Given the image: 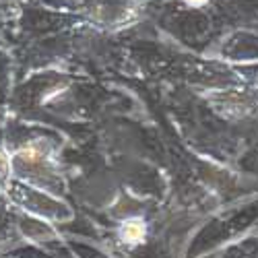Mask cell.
I'll return each instance as SVG.
<instances>
[{
    "label": "cell",
    "mask_w": 258,
    "mask_h": 258,
    "mask_svg": "<svg viewBox=\"0 0 258 258\" xmlns=\"http://www.w3.org/2000/svg\"><path fill=\"white\" fill-rule=\"evenodd\" d=\"M7 199L11 201V205L17 209V211H23V213H29L33 217H50V215H56L58 209L62 211L64 207L60 203H56L52 197H48L46 192H41L25 182L21 180H11L9 188H7Z\"/></svg>",
    "instance_id": "1"
},
{
    "label": "cell",
    "mask_w": 258,
    "mask_h": 258,
    "mask_svg": "<svg viewBox=\"0 0 258 258\" xmlns=\"http://www.w3.org/2000/svg\"><path fill=\"white\" fill-rule=\"evenodd\" d=\"M19 211L11 205L7 195H0V246L13 244L19 238V225H17Z\"/></svg>",
    "instance_id": "2"
},
{
    "label": "cell",
    "mask_w": 258,
    "mask_h": 258,
    "mask_svg": "<svg viewBox=\"0 0 258 258\" xmlns=\"http://www.w3.org/2000/svg\"><path fill=\"white\" fill-rule=\"evenodd\" d=\"M118 238L126 246H139V244H143L147 240V223L141 217L126 219L120 225V229H118Z\"/></svg>",
    "instance_id": "3"
},
{
    "label": "cell",
    "mask_w": 258,
    "mask_h": 258,
    "mask_svg": "<svg viewBox=\"0 0 258 258\" xmlns=\"http://www.w3.org/2000/svg\"><path fill=\"white\" fill-rule=\"evenodd\" d=\"M13 180V157L11 151L0 147V195H5Z\"/></svg>",
    "instance_id": "4"
},
{
    "label": "cell",
    "mask_w": 258,
    "mask_h": 258,
    "mask_svg": "<svg viewBox=\"0 0 258 258\" xmlns=\"http://www.w3.org/2000/svg\"><path fill=\"white\" fill-rule=\"evenodd\" d=\"M180 3L188 11H205L209 5H213V0H180Z\"/></svg>",
    "instance_id": "5"
}]
</instances>
